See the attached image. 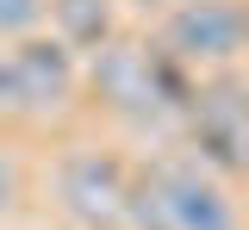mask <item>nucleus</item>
<instances>
[{"mask_svg": "<svg viewBox=\"0 0 249 230\" xmlns=\"http://www.w3.org/2000/svg\"><path fill=\"white\" fill-rule=\"evenodd\" d=\"M93 94L106 99L119 118H131V125H162V118H181L187 112L193 81L162 50L119 37V44H100L93 50Z\"/></svg>", "mask_w": 249, "mask_h": 230, "instance_id": "nucleus-1", "label": "nucleus"}, {"mask_svg": "<svg viewBox=\"0 0 249 230\" xmlns=\"http://www.w3.org/2000/svg\"><path fill=\"white\" fill-rule=\"evenodd\" d=\"M187 137H193V162L212 168L218 181L243 168V149H249V118H243V81L224 68V75H199L193 81V99H187Z\"/></svg>", "mask_w": 249, "mask_h": 230, "instance_id": "nucleus-2", "label": "nucleus"}, {"mask_svg": "<svg viewBox=\"0 0 249 230\" xmlns=\"http://www.w3.org/2000/svg\"><path fill=\"white\" fill-rule=\"evenodd\" d=\"M143 181H150L168 230H243L231 187L218 181L212 168H199L193 156H162V162H150Z\"/></svg>", "mask_w": 249, "mask_h": 230, "instance_id": "nucleus-3", "label": "nucleus"}, {"mask_svg": "<svg viewBox=\"0 0 249 230\" xmlns=\"http://www.w3.org/2000/svg\"><path fill=\"white\" fill-rule=\"evenodd\" d=\"M162 56L181 68H231L243 56V0H175L162 19Z\"/></svg>", "mask_w": 249, "mask_h": 230, "instance_id": "nucleus-4", "label": "nucleus"}, {"mask_svg": "<svg viewBox=\"0 0 249 230\" xmlns=\"http://www.w3.org/2000/svg\"><path fill=\"white\" fill-rule=\"evenodd\" d=\"M124 193H131V174H124L106 149H69L56 168V199L75 224H119L124 218Z\"/></svg>", "mask_w": 249, "mask_h": 230, "instance_id": "nucleus-5", "label": "nucleus"}, {"mask_svg": "<svg viewBox=\"0 0 249 230\" xmlns=\"http://www.w3.org/2000/svg\"><path fill=\"white\" fill-rule=\"evenodd\" d=\"M6 68H13L19 112H56L75 99V50L56 37H19L6 50Z\"/></svg>", "mask_w": 249, "mask_h": 230, "instance_id": "nucleus-6", "label": "nucleus"}, {"mask_svg": "<svg viewBox=\"0 0 249 230\" xmlns=\"http://www.w3.org/2000/svg\"><path fill=\"white\" fill-rule=\"evenodd\" d=\"M44 19H56V44H69V50L112 44V0H50Z\"/></svg>", "mask_w": 249, "mask_h": 230, "instance_id": "nucleus-7", "label": "nucleus"}, {"mask_svg": "<svg viewBox=\"0 0 249 230\" xmlns=\"http://www.w3.org/2000/svg\"><path fill=\"white\" fill-rule=\"evenodd\" d=\"M50 0H0V37H37Z\"/></svg>", "mask_w": 249, "mask_h": 230, "instance_id": "nucleus-8", "label": "nucleus"}, {"mask_svg": "<svg viewBox=\"0 0 249 230\" xmlns=\"http://www.w3.org/2000/svg\"><path fill=\"white\" fill-rule=\"evenodd\" d=\"M13 199H19V168H13L6 149H0V212H13Z\"/></svg>", "mask_w": 249, "mask_h": 230, "instance_id": "nucleus-9", "label": "nucleus"}, {"mask_svg": "<svg viewBox=\"0 0 249 230\" xmlns=\"http://www.w3.org/2000/svg\"><path fill=\"white\" fill-rule=\"evenodd\" d=\"M0 112H19V94H13V68L0 56Z\"/></svg>", "mask_w": 249, "mask_h": 230, "instance_id": "nucleus-10", "label": "nucleus"}, {"mask_svg": "<svg viewBox=\"0 0 249 230\" xmlns=\"http://www.w3.org/2000/svg\"><path fill=\"white\" fill-rule=\"evenodd\" d=\"M137 6H168V0H137Z\"/></svg>", "mask_w": 249, "mask_h": 230, "instance_id": "nucleus-11", "label": "nucleus"}]
</instances>
